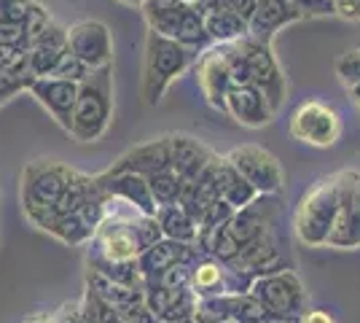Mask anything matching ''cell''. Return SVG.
<instances>
[{
    "label": "cell",
    "instance_id": "13",
    "mask_svg": "<svg viewBox=\"0 0 360 323\" xmlns=\"http://www.w3.org/2000/svg\"><path fill=\"white\" fill-rule=\"evenodd\" d=\"M143 299L159 323L183 321L196 312V296L191 289H167L159 283H143Z\"/></svg>",
    "mask_w": 360,
    "mask_h": 323
},
{
    "label": "cell",
    "instance_id": "8",
    "mask_svg": "<svg viewBox=\"0 0 360 323\" xmlns=\"http://www.w3.org/2000/svg\"><path fill=\"white\" fill-rule=\"evenodd\" d=\"M339 178V205L333 229L328 234V248L355 251L360 248V170H342Z\"/></svg>",
    "mask_w": 360,
    "mask_h": 323
},
{
    "label": "cell",
    "instance_id": "33",
    "mask_svg": "<svg viewBox=\"0 0 360 323\" xmlns=\"http://www.w3.org/2000/svg\"><path fill=\"white\" fill-rule=\"evenodd\" d=\"M349 92H352V97H355V103H358V108H360V84L358 87H349Z\"/></svg>",
    "mask_w": 360,
    "mask_h": 323
},
{
    "label": "cell",
    "instance_id": "5",
    "mask_svg": "<svg viewBox=\"0 0 360 323\" xmlns=\"http://www.w3.org/2000/svg\"><path fill=\"white\" fill-rule=\"evenodd\" d=\"M250 293L261 302V308L269 312L271 321H296L309 302L307 289L293 267L253 277Z\"/></svg>",
    "mask_w": 360,
    "mask_h": 323
},
{
    "label": "cell",
    "instance_id": "16",
    "mask_svg": "<svg viewBox=\"0 0 360 323\" xmlns=\"http://www.w3.org/2000/svg\"><path fill=\"white\" fill-rule=\"evenodd\" d=\"M30 89H32V94L41 100V106L49 108V113H51V116L70 132L78 84H75V81H65V78L41 76V78H32Z\"/></svg>",
    "mask_w": 360,
    "mask_h": 323
},
{
    "label": "cell",
    "instance_id": "14",
    "mask_svg": "<svg viewBox=\"0 0 360 323\" xmlns=\"http://www.w3.org/2000/svg\"><path fill=\"white\" fill-rule=\"evenodd\" d=\"M304 19L301 11L293 6V0H255V8L248 19V35L271 44L277 32Z\"/></svg>",
    "mask_w": 360,
    "mask_h": 323
},
{
    "label": "cell",
    "instance_id": "7",
    "mask_svg": "<svg viewBox=\"0 0 360 323\" xmlns=\"http://www.w3.org/2000/svg\"><path fill=\"white\" fill-rule=\"evenodd\" d=\"M342 129H345V124H342L339 110L330 103H323V100L301 103L293 110L290 122H288L290 138L307 143L312 148H330L336 140L342 138Z\"/></svg>",
    "mask_w": 360,
    "mask_h": 323
},
{
    "label": "cell",
    "instance_id": "36",
    "mask_svg": "<svg viewBox=\"0 0 360 323\" xmlns=\"http://www.w3.org/2000/svg\"><path fill=\"white\" fill-rule=\"evenodd\" d=\"M121 3H129V6H143L146 0H121Z\"/></svg>",
    "mask_w": 360,
    "mask_h": 323
},
{
    "label": "cell",
    "instance_id": "1",
    "mask_svg": "<svg viewBox=\"0 0 360 323\" xmlns=\"http://www.w3.org/2000/svg\"><path fill=\"white\" fill-rule=\"evenodd\" d=\"M229 70H231V87H255L266 97L274 113L285 103L288 84L283 76V68L271 51V44L245 35L234 44H224Z\"/></svg>",
    "mask_w": 360,
    "mask_h": 323
},
{
    "label": "cell",
    "instance_id": "34",
    "mask_svg": "<svg viewBox=\"0 0 360 323\" xmlns=\"http://www.w3.org/2000/svg\"><path fill=\"white\" fill-rule=\"evenodd\" d=\"M169 323H202L196 315H191V318H183V321H169Z\"/></svg>",
    "mask_w": 360,
    "mask_h": 323
},
{
    "label": "cell",
    "instance_id": "11",
    "mask_svg": "<svg viewBox=\"0 0 360 323\" xmlns=\"http://www.w3.org/2000/svg\"><path fill=\"white\" fill-rule=\"evenodd\" d=\"M68 32V49L70 54L78 57L89 70H97L103 65H110L113 57V41L110 32L103 22L97 19H86V22H75Z\"/></svg>",
    "mask_w": 360,
    "mask_h": 323
},
{
    "label": "cell",
    "instance_id": "26",
    "mask_svg": "<svg viewBox=\"0 0 360 323\" xmlns=\"http://www.w3.org/2000/svg\"><path fill=\"white\" fill-rule=\"evenodd\" d=\"M51 234H57L62 243H70V246H81V243H86L91 234H94V227H89L86 221H84V215L81 213H70V215H62L57 218L51 227H49Z\"/></svg>",
    "mask_w": 360,
    "mask_h": 323
},
{
    "label": "cell",
    "instance_id": "21",
    "mask_svg": "<svg viewBox=\"0 0 360 323\" xmlns=\"http://www.w3.org/2000/svg\"><path fill=\"white\" fill-rule=\"evenodd\" d=\"M215 189H218V200H224L234 210H242L258 197V191L231 167L226 156H215Z\"/></svg>",
    "mask_w": 360,
    "mask_h": 323
},
{
    "label": "cell",
    "instance_id": "17",
    "mask_svg": "<svg viewBox=\"0 0 360 323\" xmlns=\"http://www.w3.org/2000/svg\"><path fill=\"white\" fill-rule=\"evenodd\" d=\"M199 248L191 246V243H178V240H169V237H162L159 243H153L150 248H146L140 256L135 259L137 272L146 280H156V277L167 272L169 267H175L178 262H186V259H194Z\"/></svg>",
    "mask_w": 360,
    "mask_h": 323
},
{
    "label": "cell",
    "instance_id": "3",
    "mask_svg": "<svg viewBox=\"0 0 360 323\" xmlns=\"http://www.w3.org/2000/svg\"><path fill=\"white\" fill-rule=\"evenodd\" d=\"M336 205H339L336 172L315 181L304 191V197L296 205V213H293V232H296L301 246H328V234L333 229V218H336Z\"/></svg>",
    "mask_w": 360,
    "mask_h": 323
},
{
    "label": "cell",
    "instance_id": "12",
    "mask_svg": "<svg viewBox=\"0 0 360 323\" xmlns=\"http://www.w3.org/2000/svg\"><path fill=\"white\" fill-rule=\"evenodd\" d=\"M196 81H199V89L205 94V100L212 108L224 110L226 92L231 89V70H229V60H226V49L218 46L207 49L199 62H196Z\"/></svg>",
    "mask_w": 360,
    "mask_h": 323
},
{
    "label": "cell",
    "instance_id": "28",
    "mask_svg": "<svg viewBox=\"0 0 360 323\" xmlns=\"http://www.w3.org/2000/svg\"><path fill=\"white\" fill-rule=\"evenodd\" d=\"M86 73H89V68L78 60V57H73V54L68 51V54L60 60V65L54 68V73H51V76L65 78V81H75V84H78V81H84V78H86Z\"/></svg>",
    "mask_w": 360,
    "mask_h": 323
},
{
    "label": "cell",
    "instance_id": "19",
    "mask_svg": "<svg viewBox=\"0 0 360 323\" xmlns=\"http://www.w3.org/2000/svg\"><path fill=\"white\" fill-rule=\"evenodd\" d=\"M215 151L191 135H169V167L178 172L180 184H191L207 167Z\"/></svg>",
    "mask_w": 360,
    "mask_h": 323
},
{
    "label": "cell",
    "instance_id": "10",
    "mask_svg": "<svg viewBox=\"0 0 360 323\" xmlns=\"http://www.w3.org/2000/svg\"><path fill=\"white\" fill-rule=\"evenodd\" d=\"M146 215V213H140ZM97 243H100V259L108 262H135L143 253V243L137 237V221L124 215H103L97 227Z\"/></svg>",
    "mask_w": 360,
    "mask_h": 323
},
{
    "label": "cell",
    "instance_id": "30",
    "mask_svg": "<svg viewBox=\"0 0 360 323\" xmlns=\"http://www.w3.org/2000/svg\"><path fill=\"white\" fill-rule=\"evenodd\" d=\"M299 323H336V318L330 315L328 310H323V308H315V310H304L299 315Z\"/></svg>",
    "mask_w": 360,
    "mask_h": 323
},
{
    "label": "cell",
    "instance_id": "6",
    "mask_svg": "<svg viewBox=\"0 0 360 323\" xmlns=\"http://www.w3.org/2000/svg\"><path fill=\"white\" fill-rule=\"evenodd\" d=\"M73 170L60 165V162H32L25 170V184H22V200L25 210L32 224H38L41 229H49V218L51 208L60 200L62 189L68 184Z\"/></svg>",
    "mask_w": 360,
    "mask_h": 323
},
{
    "label": "cell",
    "instance_id": "4",
    "mask_svg": "<svg viewBox=\"0 0 360 323\" xmlns=\"http://www.w3.org/2000/svg\"><path fill=\"white\" fill-rule=\"evenodd\" d=\"M194 60V49L165 38L159 32H150L146 38V62H143V97L148 106H156L167 92V87L186 73V68Z\"/></svg>",
    "mask_w": 360,
    "mask_h": 323
},
{
    "label": "cell",
    "instance_id": "27",
    "mask_svg": "<svg viewBox=\"0 0 360 323\" xmlns=\"http://www.w3.org/2000/svg\"><path fill=\"white\" fill-rule=\"evenodd\" d=\"M336 76L342 78L347 87H358L360 84V46L352 49V51H347V54H342V57L336 60Z\"/></svg>",
    "mask_w": 360,
    "mask_h": 323
},
{
    "label": "cell",
    "instance_id": "20",
    "mask_svg": "<svg viewBox=\"0 0 360 323\" xmlns=\"http://www.w3.org/2000/svg\"><path fill=\"white\" fill-rule=\"evenodd\" d=\"M162 167H169V135L132 148L129 154L121 156L108 172H135V175L148 178L150 172H156Z\"/></svg>",
    "mask_w": 360,
    "mask_h": 323
},
{
    "label": "cell",
    "instance_id": "29",
    "mask_svg": "<svg viewBox=\"0 0 360 323\" xmlns=\"http://www.w3.org/2000/svg\"><path fill=\"white\" fill-rule=\"evenodd\" d=\"M301 16H336L333 0H293Z\"/></svg>",
    "mask_w": 360,
    "mask_h": 323
},
{
    "label": "cell",
    "instance_id": "31",
    "mask_svg": "<svg viewBox=\"0 0 360 323\" xmlns=\"http://www.w3.org/2000/svg\"><path fill=\"white\" fill-rule=\"evenodd\" d=\"M333 8H336V16L360 19V0H333Z\"/></svg>",
    "mask_w": 360,
    "mask_h": 323
},
{
    "label": "cell",
    "instance_id": "18",
    "mask_svg": "<svg viewBox=\"0 0 360 323\" xmlns=\"http://www.w3.org/2000/svg\"><path fill=\"white\" fill-rule=\"evenodd\" d=\"M68 51H70L68 49V32L57 27L54 22H49L46 30L32 41L30 51H27V70L35 78L51 76Z\"/></svg>",
    "mask_w": 360,
    "mask_h": 323
},
{
    "label": "cell",
    "instance_id": "24",
    "mask_svg": "<svg viewBox=\"0 0 360 323\" xmlns=\"http://www.w3.org/2000/svg\"><path fill=\"white\" fill-rule=\"evenodd\" d=\"M269 312L261 308L253 293H229L226 296V323H269Z\"/></svg>",
    "mask_w": 360,
    "mask_h": 323
},
{
    "label": "cell",
    "instance_id": "2",
    "mask_svg": "<svg viewBox=\"0 0 360 323\" xmlns=\"http://www.w3.org/2000/svg\"><path fill=\"white\" fill-rule=\"evenodd\" d=\"M113 68L103 65L97 70H89L84 81H78V94L73 106V122L70 132L81 143L103 138L113 113Z\"/></svg>",
    "mask_w": 360,
    "mask_h": 323
},
{
    "label": "cell",
    "instance_id": "25",
    "mask_svg": "<svg viewBox=\"0 0 360 323\" xmlns=\"http://www.w3.org/2000/svg\"><path fill=\"white\" fill-rule=\"evenodd\" d=\"M146 184H148V191L153 202H156V208L159 205H172V202L180 200V178L178 172L172 167H162L156 170V172H150L148 178H146Z\"/></svg>",
    "mask_w": 360,
    "mask_h": 323
},
{
    "label": "cell",
    "instance_id": "37",
    "mask_svg": "<svg viewBox=\"0 0 360 323\" xmlns=\"http://www.w3.org/2000/svg\"><path fill=\"white\" fill-rule=\"evenodd\" d=\"M183 3H188V6H196V3H199V0H183Z\"/></svg>",
    "mask_w": 360,
    "mask_h": 323
},
{
    "label": "cell",
    "instance_id": "23",
    "mask_svg": "<svg viewBox=\"0 0 360 323\" xmlns=\"http://www.w3.org/2000/svg\"><path fill=\"white\" fill-rule=\"evenodd\" d=\"M156 224L165 237L169 240H178V243H196V234H199V227L196 221L188 215V210L180 205V202H172V205H159L156 208Z\"/></svg>",
    "mask_w": 360,
    "mask_h": 323
},
{
    "label": "cell",
    "instance_id": "22",
    "mask_svg": "<svg viewBox=\"0 0 360 323\" xmlns=\"http://www.w3.org/2000/svg\"><path fill=\"white\" fill-rule=\"evenodd\" d=\"M191 6L183 0H146L143 3V16L148 22L150 32H159L165 38H178L180 22Z\"/></svg>",
    "mask_w": 360,
    "mask_h": 323
},
{
    "label": "cell",
    "instance_id": "15",
    "mask_svg": "<svg viewBox=\"0 0 360 323\" xmlns=\"http://www.w3.org/2000/svg\"><path fill=\"white\" fill-rule=\"evenodd\" d=\"M224 110L242 127H250V129H258V127H266V124L277 116L271 106L266 103V97L258 92L255 87H231L226 92V103Z\"/></svg>",
    "mask_w": 360,
    "mask_h": 323
},
{
    "label": "cell",
    "instance_id": "9",
    "mask_svg": "<svg viewBox=\"0 0 360 323\" xmlns=\"http://www.w3.org/2000/svg\"><path fill=\"white\" fill-rule=\"evenodd\" d=\"M226 159L231 162V167L240 172L248 184L253 186L258 194H280L285 186V172L280 167L277 156L266 151L264 146L245 143L240 148H231Z\"/></svg>",
    "mask_w": 360,
    "mask_h": 323
},
{
    "label": "cell",
    "instance_id": "32",
    "mask_svg": "<svg viewBox=\"0 0 360 323\" xmlns=\"http://www.w3.org/2000/svg\"><path fill=\"white\" fill-rule=\"evenodd\" d=\"M25 323H54V321H51L49 315H35V318H27Z\"/></svg>",
    "mask_w": 360,
    "mask_h": 323
},
{
    "label": "cell",
    "instance_id": "35",
    "mask_svg": "<svg viewBox=\"0 0 360 323\" xmlns=\"http://www.w3.org/2000/svg\"><path fill=\"white\" fill-rule=\"evenodd\" d=\"M11 3H14V0H0V14H3V11H6Z\"/></svg>",
    "mask_w": 360,
    "mask_h": 323
}]
</instances>
